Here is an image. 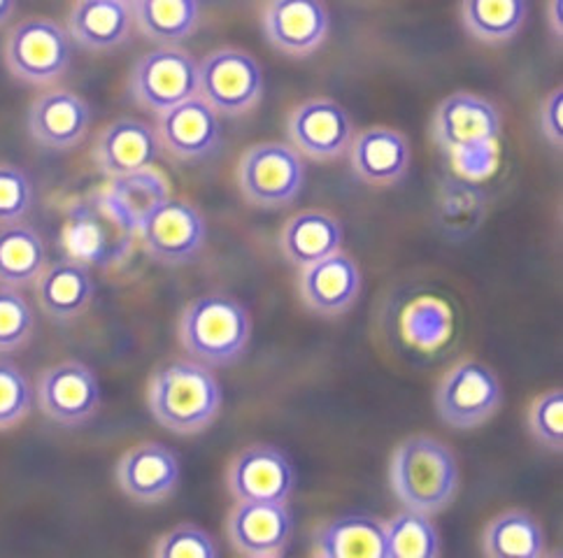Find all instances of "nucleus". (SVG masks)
Segmentation results:
<instances>
[{
	"label": "nucleus",
	"mask_w": 563,
	"mask_h": 558,
	"mask_svg": "<svg viewBox=\"0 0 563 558\" xmlns=\"http://www.w3.org/2000/svg\"><path fill=\"white\" fill-rule=\"evenodd\" d=\"M527 426L533 440L548 451L563 449V391L550 389L533 398L527 412Z\"/></svg>",
	"instance_id": "f704fd0d"
},
{
	"label": "nucleus",
	"mask_w": 563,
	"mask_h": 558,
	"mask_svg": "<svg viewBox=\"0 0 563 558\" xmlns=\"http://www.w3.org/2000/svg\"><path fill=\"white\" fill-rule=\"evenodd\" d=\"M352 172L368 187H394L412 164V147L406 133L389 126L358 131L347 149Z\"/></svg>",
	"instance_id": "412c9836"
},
{
	"label": "nucleus",
	"mask_w": 563,
	"mask_h": 558,
	"mask_svg": "<svg viewBox=\"0 0 563 558\" xmlns=\"http://www.w3.org/2000/svg\"><path fill=\"white\" fill-rule=\"evenodd\" d=\"M343 224L324 210L289 216L279 231V252L296 268H306L343 249Z\"/></svg>",
	"instance_id": "a878e982"
},
{
	"label": "nucleus",
	"mask_w": 563,
	"mask_h": 558,
	"mask_svg": "<svg viewBox=\"0 0 563 558\" xmlns=\"http://www.w3.org/2000/svg\"><path fill=\"white\" fill-rule=\"evenodd\" d=\"M361 268L343 249L300 268L298 293L303 305L327 319L350 312L361 295Z\"/></svg>",
	"instance_id": "f3484780"
},
{
	"label": "nucleus",
	"mask_w": 563,
	"mask_h": 558,
	"mask_svg": "<svg viewBox=\"0 0 563 558\" xmlns=\"http://www.w3.org/2000/svg\"><path fill=\"white\" fill-rule=\"evenodd\" d=\"M529 16V0H461V24L482 45H508Z\"/></svg>",
	"instance_id": "c85d7f7f"
},
{
	"label": "nucleus",
	"mask_w": 563,
	"mask_h": 558,
	"mask_svg": "<svg viewBox=\"0 0 563 558\" xmlns=\"http://www.w3.org/2000/svg\"><path fill=\"white\" fill-rule=\"evenodd\" d=\"M33 289L40 310L56 324H70L82 316L96 295L91 268L70 256L47 264Z\"/></svg>",
	"instance_id": "5701e85b"
},
{
	"label": "nucleus",
	"mask_w": 563,
	"mask_h": 558,
	"mask_svg": "<svg viewBox=\"0 0 563 558\" xmlns=\"http://www.w3.org/2000/svg\"><path fill=\"white\" fill-rule=\"evenodd\" d=\"M119 3H126V5H131V8H133V5H135V0H119Z\"/></svg>",
	"instance_id": "a19ab883"
},
{
	"label": "nucleus",
	"mask_w": 563,
	"mask_h": 558,
	"mask_svg": "<svg viewBox=\"0 0 563 558\" xmlns=\"http://www.w3.org/2000/svg\"><path fill=\"white\" fill-rule=\"evenodd\" d=\"M433 401L442 424L454 431H473L500 410L503 387L489 366L466 358L440 377Z\"/></svg>",
	"instance_id": "6e6552de"
},
{
	"label": "nucleus",
	"mask_w": 563,
	"mask_h": 558,
	"mask_svg": "<svg viewBox=\"0 0 563 558\" xmlns=\"http://www.w3.org/2000/svg\"><path fill=\"white\" fill-rule=\"evenodd\" d=\"M33 387L24 370L0 358V431L19 426L33 408Z\"/></svg>",
	"instance_id": "72a5a7b5"
},
{
	"label": "nucleus",
	"mask_w": 563,
	"mask_h": 558,
	"mask_svg": "<svg viewBox=\"0 0 563 558\" xmlns=\"http://www.w3.org/2000/svg\"><path fill=\"white\" fill-rule=\"evenodd\" d=\"M503 119L485 96L456 91L438 103L431 119L435 145L448 154H464L477 147H492L500 137Z\"/></svg>",
	"instance_id": "9b49d317"
},
{
	"label": "nucleus",
	"mask_w": 563,
	"mask_h": 558,
	"mask_svg": "<svg viewBox=\"0 0 563 558\" xmlns=\"http://www.w3.org/2000/svg\"><path fill=\"white\" fill-rule=\"evenodd\" d=\"M387 558H438L440 533L433 516L404 510L385 522Z\"/></svg>",
	"instance_id": "2f4dec72"
},
{
	"label": "nucleus",
	"mask_w": 563,
	"mask_h": 558,
	"mask_svg": "<svg viewBox=\"0 0 563 558\" xmlns=\"http://www.w3.org/2000/svg\"><path fill=\"white\" fill-rule=\"evenodd\" d=\"M235 182L252 208H289L306 185L303 158L285 143H256L240 156Z\"/></svg>",
	"instance_id": "39448f33"
},
{
	"label": "nucleus",
	"mask_w": 563,
	"mask_h": 558,
	"mask_svg": "<svg viewBox=\"0 0 563 558\" xmlns=\"http://www.w3.org/2000/svg\"><path fill=\"white\" fill-rule=\"evenodd\" d=\"M161 147L177 161H203L221 145L219 114L200 96L158 114Z\"/></svg>",
	"instance_id": "6ab92c4d"
},
{
	"label": "nucleus",
	"mask_w": 563,
	"mask_h": 558,
	"mask_svg": "<svg viewBox=\"0 0 563 558\" xmlns=\"http://www.w3.org/2000/svg\"><path fill=\"white\" fill-rule=\"evenodd\" d=\"M456 456L433 435H410L391 454L389 484L406 510L435 516L445 512L459 491Z\"/></svg>",
	"instance_id": "f257e3e1"
},
{
	"label": "nucleus",
	"mask_w": 563,
	"mask_h": 558,
	"mask_svg": "<svg viewBox=\"0 0 563 558\" xmlns=\"http://www.w3.org/2000/svg\"><path fill=\"white\" fill-rule=\"evenodd\" d=\"M133 24V8L119 0H75L66 29L75 45L89 52H112L131 37Z\"/></svg>",
	"instance_id": "393cba45"
},
{
	"label": "nucleus",
	"mask_w": 563,
	"mask_h": 558,
	"mask_svg": "<svg viewBox=\"0 0 563 558\" xmlns=\"http://www.w3.org/2000/svg\"><path fill=\"white\" fill-rule=\"evenodd\" d=\"M161 140L156 129L140 119H117L98 133L93 145V161L108 177H122L154 168L161 156Z\"/></svg>",
	"instance_id": "4be33fe9"
},
{
	"label": "nucleus",
	"mask_w": 563,
	"mask_h": 558,
	"mask_svg": "<svg viewBox=\"0 0 563 558\" xmlns=\"http://www.w3.org/2000/svg\"><path fill=\"white\" fill-rule=\"evenodd\" d=\"M62 241L75 261L91 270H112L133 256L137 233L114 212L103 191H96L68 208Z\"/></svg>",
	"instance_id": "20e7f679"
},
{
	"label": "nucleus",
	"mask_w": 563,
	"mask_h": 558,
	"mask_svg": "<svg viewBox=\"0 0 563 558\" xmlns=\"http://www.w3.org/2000/svg\"><path fill=\"white\" fill-rule=\"evenodd\" d=\"M137 243L158 266H187L208 243L206 216L185 198L168 196L140 226Z\"/></svg>",
	"instance_id": "9d476101"
},
{
	"label": "nucleus",
	"mask_w": 563,
	"mask_h": 558,
	"mask_svg": "<svg viewBox=\"0 0 563 558\" xmlns=\"http://www.w3.org/2000/svg\"><path fill=\"white\" fill-rule=\"evenodd\" d=\"M75 43L66 26L45 16H31L10 29L3 47L8 70L33 87L62 79L73 62Z\"/></svg>",
	"instance_id": "423d86ee"
},
{
	"label": "nucleus",
	"mask_w": 563,
	"mask_h": 558,
	"mask_svg": "<svg viewBox=\"0 0 563 558\" xmlns=\"http://www.w3.org/2000/svg\"><path fill=\"white\" fill-rule=\"evenodd\" d=\"M294 535L289 503L235 501L227 516V537L231 547L250 558L285 556Z\"/></svg>",
	"instance_id": "dca6fc26"
},
{
	"label": "nucleus",
	"mask_w": 563,
	"mask_h": 558,
	"mask_svg": "<svg viewBox=\"0 0 563 558\" xmlns=\"http://www.w3.org/2000/svg\"><path fill=\"white\" fill-rule=\"evenodd\" d=\"M227 487L235 501L289 503L296 487V472L289 456L279 447L256 443L231 458Z\"/></svg>",
	"instance_id": "ddd939ff"
},
{
	"label": "nucleus",
	"mask_w": 563,
	"mask_h": 558,
	"mask_svg": "<svg viewBox=\"0 0 563 558\" xmlns=\"http://www.w3.org/2000/svg\"><path fill=\"white\" fill-rule=\"evenodd\" d=\"M14 5H16V0H0V26H3L12 16Z\"/></svg>",
	"instance_id": "ea45409f"
},
{
	"label": "nucleus",
	"mask_w": 563,
	"mask_h": 558,
	"mask_svg": "<svg viewBox=\"0 0 563 558\" xmlns=\"http://www.w3.org/2000/svg\"><path fill=\"white\" fill-rule=\"evenodd\" d=\"M261 26L277 52L306 58L327 43L331 12L324 0H268Z\"/></svg>",
	"instance_id": "2eb2a0df"
},
{
	"label": "nucleus",
	"mask_w": 563,
	"mask_h": 558,
	"mask_svg": "<svg viewBox=\"0 0 563 558\" xmlns=\"http://www.w3.org/2000/svg\"><path fill=\"white\" fill-rule=\"evenodd\" d=\"M291 147L312 161L343 158L356 135L350 112L331 98H310L298 103L287 119Z\"/></svg>",
	"instance_id": "f8f14e48"
},
{
	"label": "nucleus",
	"mask_w": 563,
	"mask_h": 558,
	"mask_svg": "<svg viewBox=\"0 0 563 558\" xmlns=\"http://www.w3.org/2000/svg\"><path fill=\"white\" fill-rule=\"evenodd\" d=\"M179 345L208 368H227L245 356L252 316L233 295L212 291L198 295L179 316Z\"/></svg>",
	"instance_id": "7ed1b4c3"
},
{
	"label": "nucleus",
	"mask_w": 563,
	"mask_h": 558,
	"mask_svg": "<svg viewBox=\"0 0 563 558\" xmlns=\"http://www.w3.org/2000/svg\"><path fill=\"white\" fill-rule=\"evenodd\" d=\"M129 91L143 110L166 112L198 96V62L179 45H158L137 58Z\"/></svg>",
	"instance_id": "1a4fd4ad"
},
{
	"label": "nucleus",
	"mask_w": 563,
	"mask_h": 558,
	"mask_svg": "<svg viewBox=\"0 0 563 558\" xmlns=\"http://www.w3.org/2000/svg\"><path fill=\"white\" fill-rule=\"evenodd\" d=\"M100 191H103L114 212L137 233L150 212L170 196V182L164 172L147 168L122 177H110L108 187Z\"/></svg>",
	"instance_id": "c756f323"
},
{
	"label": "nucleus",
	"mask_w": 563,
	"mask_h": 558,
	"mask_svg": "<svg viewBox=\"0 0 563 558\" xmlns=\"http://www.w3.org/2000/svg\"><path fill=\"white\" fill-rule=\"evenodd\" d=\"M35 333V312L22 289L0 287V354L24 349Z\"/></svg>",
	"instance_id": "473e14b6"
},
{
	"label": "nucleus",
	"mask_w": 563,
	"mask_h": 558,
	"mask_svg": "<svg viewBox=\"0 0 563 558\" xmlns=\"http://www.w3.org/2000/svg\"><path fill=\"white\" fill-rule=\"evenodd\" d=\"M317 558H387L385 520L368 514H345L319 524L312 533Z\"/></svg>",
	"instance_id": "b1692460"
},
{
	"label": "nucleus",
	"mask_w": 563,
	"mask_h": 558,
	"mask_svg": "<svg viewBox=\"0 0 563 558\" xmlns=\"http://www.w3.org/2000/svg\"><path fill=\"white\" fill-rule=\"evenodd\" d=\"M35 203L31 177L12 164H0V224L24 222Z\"/></svg>",
	"instance_id": "e433bc0d"
},
{
	"label": "nucleus",
	"mask_w": 563,
	"mask_h": 558,
	"mask_svg": "<svg viewBox=\"0 0 563 558\" xmlns=\"http://www.w3.org/2000/svg\"><path fill=\"white\" fill-rule=\"evenodd\" d=\"M545 16H548V26H550L552 37L561 43V35H563V0H548Z\"/></svg>",
	"instance_id": "58836bf2"
},
{
	"label": "nucleus",
	"mask_w": 563,
	"mask_h": 558,
	"mask_svg": "<svg viewBox=\"0 0 563 558\" xmlns=\"http://www.w3.org/2000/svg\"><path fill=\"white\" fill-rule=\"evenodd\" d=\"M479 549L489 558H540L548 554V540L531 512L506 510L482 531Z\"/></svg>",
	"instance_id": "bb28decb"
},
{
	"label": "nucleus",
	"mask_w": 563,
	"mask_h": 558,
	"mask_svg": "<svg viewBox=\"0 0 563 558\" xmlns=\"http://www.w3.org/2000/svg\"><path fill=\"white\" fill-rule=\"evenodd\" d=\"M29 135L45 149L66 152L77 147L91 129V108L82 96L68 89L40 93L29 108Z\"/></svg>",
	"instance_id": "aec40b11"
},
{
	"label": "nucleus",
	"mask_w": 563,
	"mask_h": 558,
	"mask_svg": "<svg viewBox=\"0 0 563 558\" xmlns=\"http://www.w3.org/2000/svg\"><path fill=\"white\" fill-rule=\"evenodd\" d=\"M47 266V249L37 231L24 222L0 224V287H33Z\"/></svg>",
	"instance_id": "cd10ccee"
},
{
	"label": "nucleus",
	"mask_w": 563,
	"mask_h": 558,
	"mask_svg": "<svg viewBox=\"0 0 563 558\" xmlns=\"http://www.w3.org/2000/svg\"><path fill=\"white\" fill-rule=\"evenodd\" d=\"M154 558H217L219 549L212 535L196 524H177L158 535L152 547Z\"/></svg>",
	"instance_id": "c9c22d12"
},
{
	"label": "nucleus",
	"mask_w": 563,
	"mask_h": 558,
	"mask_svg": "<svg viewBox=\"0 0 563 558\" xmlns=\"http://www.w3.org/2000/svg\"><path fill=\"white\" fill-rule=\"evenodd\" d=\"M540 133L545 135L548 143L554 149H561L563 145V89H554L545 96V101L540 105L538 114Z\"/></svg>",
	"instance_id": "4c0bfd02"
},
{
	"label": "nucleus",
	"mask_w": 563,
	"mask_h": 558,
	"mask_svg": "<svg viewBox=\"0 0 563 558\" xmlns=\"http://www.w3.org/2000/svg\"><path fill=\"white\" fill-rule=\"evenodd\" d=\"M117 484L137 505L164 503L179 487V458L164 443L131 447L114 468Z\"/></svg>",
	"instance_id": "a211bd4d"
},
{
	"label": "nucleus",
	"mask_w": 563,
	"mask_h": 558,
	"mask_svg": "<svg viewBox=\"0 0 563 558\" xmlns=\"http://www.w3.org/2000/svg\"><path fill=\"white\" fill-rule=\"evenodd\" d=\"M37 408L54 424L82 426L100 408L96 372L82 361H64L43 370L37 380Z\"/></svg>",
	"instance_id": "4468645a"
},
{
	"label": "nucleus",
	"mask_w": 563,
	"mask_h": 558,
	"mask_svg": "<svg viewBox=\"0 0 563 558\" xmlns=\"http://www.w3.org/2000/svg\"><path fill=\"white\" fill-rule=\"evenodd\" d=\"M135 26L156 45H179L200 22L198 0H135Z\"/></svg>",
	"instance_id": "7c9ffc66"
},
{
	"label": "nucleus",
	"mask_w": 563,
	"mask_h": 558,
	"mask_svg": "<svg viewBox=\"0 0 563 558\" xmlns=\"http://www.w3.org/2000/svg\"><path fill=\"white\" fill-rule=\"evenodd\" d=\"M147 405L156 422L170 433L196 435L217 418L221 387L208 366L194 358H173L154 370Z\"/></svg>",
	"instance_id": "f03ea898"
},
{
	"label": "nucleus",
	"mask_w": 563,
	"mask_h": 558,
	"mask_svg": "<svg viewBox=\"0 0 563 558\" xmlns=\"http://www.w3.org/2000/svg\"><path fill=\"white\" fill-rule=\"evenodd\" d=\"M264 70L245 49L219 47L198 62V96L219 116L250 114L264 98Z\"/></svg>",
	"instance_id": "0eeeda50"
}]
</instances>
